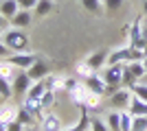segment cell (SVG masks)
I'll return each instance as SVG.
<instances>
[{
    "mask_svg": "<svg viewBox=\"0 0 147 131\" xmlns=\"http://www.w3.org/2000/svg\"><path fill=\"white\" fill-rule=\"evenodd\" d=\"M7 131H26V127L20 122V120H13V122H9L7 125Z\"/></svg>",
    "mask_w": 147,
    "mask_h": 131,
    "instance_id": "cell-38",
    "label": "cell"
},
{
    "mask_svg": "<svg viewBox=\"0 0 147 131\" xmlns=\"http://www.w3.org/2000/svg\"><path fill=\"white\" fill-rule=\"evenodd\" d=\"M75 74H77V79H81V81H86V79H90L92 74H94V70L90 68L86 63V59H81V61L75 63Z\"/></svg>",
    "mask_w": 147,
    "mask_h": 131,
    "instance_id": "cell-19",
    "label": "cell"
},
{
    "mask_svg": "<svg viewBox=\"0 0 147 131\" xmlns=\"http://www.w3.org/2000/svg\"><path fill=\"white\" fill-rule=\"evenodd\" d=\"M24 107L35 116V118L40 116V112L44 109V107H42V98H24Z\"/></svg>",
    "mask_w": 147,
    "mask_h": 131,
    "instance_id": "cell-28",
    "label": "cell"
},
{
    "mask_svg": "<svg viewBox=\"0 0 147 131\" xmlns=\"http://www.w3.org/2000/svg\"><path fill=\"white\" fill-rule=\"evenodd\" d=\"M18 120H20V122H22V125L26 127V129L35 125V116H33V114H31L24 105H20V107H18Z\"/></svg>",
    "mask_w": 147,
    "mask_h": 131,
    "instance_id": "cell-23",
    "label": "cell"
},
{
    "mask_svg": "<svg viewBox=\"0 0 147 131\" xmlns=\"http://www.w3.org/2000/svg\"><path fill=\"white\" fill-rule=\"evenodd\" d=\"M37 59H40V57H37L35 53H29V50H26V53H13V55L9 57V61H11L18 70H29Z\"/></svg>",
    "mask_w": 147,
    "mask_h": 131,
    "instance_id": "cell-5",
    "label": "cell"
},
{
    "mask_svg": "<svg viewBox=\"0 0 147 131\" xmlns=\"http://www.w3.org/2000/svg\"><path fill=\"white\" fill-rule=\"evenodd\" d=\"M53 103H55V92H46L42 96V107L49 109V107H53Z\"/></svg>",
    "mask_w": 147,
    "mask_h": 131,
    "instance_id": "cell-35",
    "label": "cell"
},
{
    "mask_svg": "<svg viewBox=\"0 0 147 131\" xmlns=\"http://www.w3.org/2000/svg\"><path fill=\"white\" fill-rule=\"evenodd\" d=\"M2 105H5V98H2V96H0V107H2Z\"/></svg>",
    "mask_w": 147,
    "mask_h": 131,
    "instance_id": "cell-43",
    "label": "cell"
},
{
    "mask_svg": "<svg viewBox=\"0 0 147 131\" xmlns=\"http://www.w3.org/2000/svg\"><path fill=\"white\" fill-rule=\"evenodd\" d=\"M129 46V50H132V59H147V37H143V39H138V42H134V44H127Z\"/></svg>",
    "mask_w": 147,
    "mask_h": 131,
    "instance_id": "cell-13",
    "label": "cell"
},
{
    "mask_svg": "<svg viewBox=\"0 0 147 131\" xmlns=\"http://www.w3.org/2000/svg\"><path fill=\"white\" fill-rule=\"evenodd\" d=\"M86 94H88V87H86V83H79V85L75 87L73 92H70V98L77 103V105H84V98H86Z\"/></svg>",
    "mask_w": 147,
    "mask_h": 131,
    "instance_id": "cell-27",
    "label": "cell"
},
{
    "mask_svg": "<svg viewBox=\"0 0 147 131\" xmlns=\"http://www.w3.org/2000/svg\"><path fill=\"white\" fill-rule=\"evenodd\" d=\"M127 61H132V50H129V46H119V48H112L110 55H108V66L127 63Z\"/></svg>",
    "mask_w": 147,
    "mask_h": 131,
    "instance_id": "cell-8",
    "label": "cell"
},
{
    "mask_svg": "<svg viewBox=\"0 0 147 131\" xmlns=\"http://www.w3.org/2000/svg\"><path fill=\"white\" fill-rule=\"evenodd\" d=\"M7 24H9V20H7L5 15L0 13V29H7Z\"/></svg>",
    "mask_w": 147,
    "mask_h": 131,
    "instance_id": "cell-40",
    "label": "cell"
},
{
    "mask_svg": "<svg viewBox=\"0 0 147 131\" xmlns=\"http://www.w3.org/2000/svg\"><path fill=\"white\" fill-rule=\"evenodd\" d=\"M101 100H103L101 94L88 90V94H86V98H84V105H81V107H86V109H99V107H101Z\"/></svg>",
    "mask_w": 147,
    "mask_h": 131,
    "instance_id": "cell-21",
    "label": "cell"
},
{
    "mask_svg": "<svg viewBox=\"0 0 147 131\" xmlns=\"http://www.w3.org/2000/svg\"><path fill=\"white\" fill-rule=\"evenodd\" d=\"M2 33H5V29H0V39H2Z\"/></svg>",
    "mask_w": 147,
    "mask_h": 131,
    "instance_id": "cell-44",
    "label": "cell"
},
{
    "mask_svg": "<svg viewBox=\"0 0 147 131\" xmlns=\"http://www.w3.org/2000/svg\"><path fill=\"white\" fill-rule=\"evenodd\" d=\"M26 72H29V76L33 79V81H42L44 76H49V74H51V66L44 61V59H37V61L33 63V66H31Z\"/></svg>",
    "mask_w": 147,
    "mask_h": 131,
    "instance_id": "cell-11",
    "label": "cell"
},
{
    "mask_svg": "<svg viewBox=\"0 0 147 131\" xmlns=\"http://www.w3.org/2000/svg\"><path fill=\"white\" fill-rule=\"evenodd\" d=\"M125 66H127V70L136 76V79H138V81H143V79H145L147 68H145V63H143L141 59H132V61H127Z\"/></svg>",
    "mask_w": 147,
    "mask_h": 131,
    "instance_id": "cell-15",
    "label": "cell"
},
{
    "mask_svg": "<svg viewBox=\"0 0 147 131\" xmlns=\"http://www.w3.org/2000/svg\"><path fill=\"white\" fill-rule=\"evenodd\" d=\"M40 131H64L61 118L53 112H46L44 116H40Z\"/></svg>",
    "mask_w": 147,
    "mask_h": 131,
    "instance_id": "cell-7",
    "label": "cell"
},
{
    "mask_svg": "<svg viewBox=\"0 0 147 131\" xmlns=\"http://www.w3.org/2000/svg\"><path fill=\"white\" fill-rule=\"evenodd\" d=\"M127 112L132 114L134 118H138V116H147V103H145V100H141V98H136V96H132Z\"/></svg>",
    "mask_w": 147,
    "mask_h": 131,
    "instance_id": "cell-14",
    "label": "cell"
},
{
    "mask_svg": "<svg viewBox=\"0 0 147 131\" xmlns=\"http://www.w3.org/2000/svg\"><path fill=\"white\" fill-rule=\"evenodd\" d=\"M31 22H33V11H26V9H20V11L9 20V24H11L13 29H22V31L29 29Z\"/></svg>",
    "mask_w": 147,
    "mask_h": 131,
    "instance_id": "cell-9",
    "label": "cell"
},
{
    "mask_svg": "<svg viewBox=\"0 0 147 131\" xmlns=\"http://www.w3.org/2000/svg\"><path fill=\"white\" fill-rule=\"evenodd\" d=\"M77 85H79V79H75V76H70V79H64V90H66L68 94L73 92Z\"/></svg>",
    "mask_w": 147,
    "mask_h": 131,
    "instance_id": "cell-36",
    "label": "cell"
},
{
    "mask_svg": "<svg viewBox=\"0 0 147 131\" xmlns=\"http://www.w3.org/2000/svg\"><path fill=\"white\" fill-rule=\"evenodd\" d=\"M0 96H2V98H11L13 96V87H11V81H7V79H2V76H0Z\"/></svg>",
    "mask_w": 147,
    "mask_h": 131,
    "instance_id": "cell-31",
    "label": "cell"
},
{
    "mask_svg": "<svg viewBox=\"0 0 147 131\" xmlns=\"http://www.w3.org/2000/svg\"><path fill=\"white\" fill-rule=\"evenodd\" d=\"M132 90L129 87H119L114 92L110 94V107L112 109H117V112H125L129 107V100H132Z\"/></svg>",
    "mask_w": 147,
    "mask_h": 131,
    "instance_id": "cell-3",
    "label": "cell"
},
{
    "mask_svg": "<svg viewBox=\"0 0 147 131\" xmlns=\"http://www.w3.org/2000/svg\"><path fill=\"white\" fill-rule=\"evenodd\" d=\"M18 11H20L18 0H2V2H0V13H2L7 20H11Z\"/></svg>",
    "mask_w": 147,
    "mask_h": 131,
    "instance_id": "cell-17",
    "label": "cell"
},
{
    "mask_svg": "<svg viewBox=\"0 0 147 131\" xmlns=\"http://www.w3.org/2000/svg\"><path fill=\"white\" fill-rule=\"evenodd\" d=\"M33 85V79L29 76L26 70H18L16 79L11 81V87H13V96H26L29 87Z\"/></svg>",
    "mask_w": 147,
    "mask_h": 131,
    "instance_id": "cell-4",
    "label": "cell"
},
{
    "mask_svg": "<svg viewBox=\"0 0 147 131\" xmlns=\"http://www.w3.org/2000/svg\"><path fill=\"white\" fill-rule=\"evenodd\" d=\"M143 20H136L134 24H132V29H129V44H134V42H138V39H143V37H147L145 33H143Z\"/></svg>",
    "mask_w": 147,
    "mask_h": 131,
    "instance_id": "cell-24",
    "label": "cell"
},
{
    "mask_svg": "<svg viewBox=\"0 0 147 131\" xmlns=\"http://www.w3.org/2000/svg\"><path fill=\"white\" fill-rule=\"evenodd\" d=\"M79 5L84 7L88 13L99 15V13H101V9H103V0H79Z\"/></svg>",
    "mask_w": 147,
    "mask_h": 131,
    "instance_id": "cell-25",
    "label": "cell"
},
{
    "mask_svg": "<svg viewBox=\"0 0 147 131\" xmlns=\"http://www.w3.org/2000/svg\"><path fill=\"white\" fill-rule=\"evenodd\" d=\"M86 87L90 90V92H97V94H101V96H105V94H110V87H108V83L103 81V76H99L97 72L90 76V79H86Z\"/></svg>",
    "mask_w": 147,
    "mask_h": 131,
    "instance_id": "cell-10",
    "label": "cell"
},
{
    "mask_svg": "<svg viewBox=\"0 0 147 131\" xmlns=\"http://www.w3.org/2000/svg\"><path fill=\"white\" fill-rule=\"evenodd\" d=\"M90 131H110V129H108V125H105L103 118L92 116V120H90Z\"/></svg>",
    "mask_w": 147,
    "mask_h": 131,
    "instance_id": "cell-32",
    "label": "cell"
},
{
    "mask_svg": "<svg viewBox=\"0 0 147 131\" xmlns=\"http://www.w3.org/2000/svg\"><path fill=\"white\" fill-rule=\"evenodd\" d=\"M101 76H103V81L108 83L110 94H112L114 90H119L121 83H123V63H117V66H105Z\"/></svg>",
    "mask_w": 147,
    "mask_h": 131,
    "instance_id": "cell-2",
    "label": "cell"
},
{
    "mask_svg": "<svg viewBox=\"0 0 147 131\" xmlns=\"http://www.w3.org/2000/svg\"><path fill=\"white\" fill-rule=\"evenodd\" d=\"M132 131H147V116H138V118H134Z\"/></svg>",
    "mask_w": 147,
    "mask_h": 131,
    "instance_id": "cell-34",
    "label": "cell"
},
{
    "mask_svg": "<svg viewBox=\"0 0 147 131\" xmlns=\"http://www.w3.org/2000/svg\"><path fill=\"white\" fill-rule=\"evenodd\" d=\"M0 2H2V0H0Z\"/></svg>",
    "mask_w": 147,
    "mask_h": 131,
    "instance_id": "cell-46",
    "label": "cell"
},
{
    "mask_svg": "<svg viewBox=\"0 0 147 131\" xmlns=\"http://www.w3.org/2000/svg\"><path fill=\"white\" fill-rule=\"evenodd\" d=\"M143 13H145V15H147V0H145V2H143Z\"/></svg>",
    "mask_w": 147,
    "mask_h": 131,
    "instance_id": "cell-41",
    "label": "cell"
},
{
    "mask_svg": "<svg viewBox=\"0 0 147 131\" xmlns=\"http://www.w3.org/2000/svg\"><path fill=\"white\" fill-rule=\"evenodd\" d=\"M42 83H44V87H46V92H57L59 87H64V79H59V76L53 74V72H51L49 76H44Z\"/></svg>",
    "mask_w": 147,
    "mask_h": 131,
    "instance_id": "cell-18",
    "label": "cell"
},
{
    "mask_svg": "<svg viewBox=\"0 0 147 131\" xmlns=\"http://www.w3.org/2000/svg\"><path fill=\"white\" fill-rule=\"evenodd\" d=\"M13 120H18V107L11 105V103H5L0 107V122L2 125H9Z\"/></svg>",
    "mask_w": 147,
    "mask_h": 131,
    "instance_id": "cell-12",
    "label": "cell"
},
{
    "mask_svg": "<svg viewBox=\"0 0 147 131\" xmlns=\"http://www.w3.org/2000/svg\"><path fill=\"white\" fill-rule=\"evenodd\" d=\"M0 131H7V125H2V122H0Z\"/></svg>",
    "mask_w": 147,
    "mask_h": 131,
    "instance_id": "cell-42",
    "label": "cell"
},
{
    "mask_svg": "<svg viewBox=\"0 0 147 131\" xmlns=\"http://www.w3.org/2000/svg\"><path fill=\"white\" fill-rule=\"evenodd\" d=\"M53 9H55V2H53V0H40L37 7L33 9V15H37V18H46Z\"/></svg>",
    "mask_w": 147,
    "mask_h": 131,
    "instance_id": "cell-20",
    "label": "cell"
},
{
    "mask_svg": "<svg viewBox=\"0 0 147 131\" xmlns=\"http://www.w3.org/2000/svg\"><path fill=\"white\" fill-rule=\"evenodd\" d=\"M16 74H18V68H16L9 59H0V76L7 79V81H13Z\"/></svg>",
    "mask_w": 147,
    "mask_h": 131,
    "instance_id": "cell-16",
    "label": "cell"
},
{
    "mask_svg": "<svg viewBox=\"0 0 147 131\" xmlns=\"http://www.w3.org/2000/svg\"><path fill=\"white\" fill-rule=\"evenodd\" d=\"M123 2H125V0H103V7H105L108 13H114L123 7Z\"/></svg>",
    "mask_w": 147,
    "mask_h": 131,
    "instance_id": "cell-33",
    "label": "cell"
},
{
    "mask_svg": "<svg viewBox=\"0 0 147 131\" xmlns=\"http://www.w3.org/2000/svg\"><path fill=\"white\" fill-rule=\"evenodd\" d=\"M132 125H134V116L127 109L121 112V131H132Z\"/></svg>",
    "mask_w": 147,
    "mask_h": 131,
    "instance_id": "cell-30",
    "label": "cell"
},
{
    "mask_svg": "<svg viewBox=\"0 0 147 131\" xmlns=\"http://www.w3.org/2000/svg\"><path fill=\"white\" fill-rule=\"evenodd\" d=\"M9 57H11V50L7 48V44L0 39V59H9Z\"/></svg>",
    "mask_w": 147,
    "mask_h": 131,
    "instance_id": "cell-39",
    "label": "cell"
},
{
    "mask_svg": "<svg viewBox=\"0 0 147 131\" xmlns=\"http://www.w3.org/2000/svg\"><path fill=\"white\" fill-rule=\"evenodd\" d=\"M44 94H46V87H44L42 81H33V85L29 87V92H26L24 98H42Z\"/></svg>",
    "mask_w": 147,
    "mask_h": 131,
    "instance_id": "cell-26",
    "label": "cell"
},
{
    "mask_svg": "<svg viewBox=\"0 0 147 131\" xmlns=\"http://www.w3.org/2000/svg\"><path fill=\"white\" fill-rule=\"evenodd\" d=\"M26 131H35V129H33V127H29V129H26Z\"/></svg>",
    "mask_w": 147,
    "mask_h": 131,
    "instance_id": "cell-45",
    "label": "cell"
},
{
    "mask_svg": "<svg viewBox=\"0 0 147 131\" xmlns=\"http://www.w3.org/2000/svg\"><path fill=\"white\" fill-rule=\"evenodd\" d=\"M132 94H134L136 98H141V100H145V103H147V83L145 81H138L134 87H132Z\"/></svg>",
    "mask_w": 147,
    "mask_h": 131,
    "instance_id": "cell-29",
    "label": "cell"
},
{
    "mask_svg": "<svg viewBox=\"0 0 147 131\" xmlns=\"http://www.w3.org/2000/svg\"><path fill=\"white\" fill-rule=\"evenodd\" d=\"M2 42L7 44V48L13 53H26L29 50V35H26L22 29H13V26H7L5 33H2Z\"/></svg>",
    "mask_w": 147,
    "mask_h": 131,
    "instance_id": "cell-1",
    "label": "cell"
},
{
    "mask_svg": "<svg viewBox=\"0 0 147 131\" xmlns=\"http://www.w3.org/2000/svg\"><path fill=\"white\" fill-rule=\"evenodd\" d=\"M105 125H108L110 131H121V112L112 109V112L105 116Z\"/></svg>",
    "mask_w": 147,
    "mask_h": 131,
    "instance_id": "cell-22",
    "label": "cell"
},
{
    "mask_svg": "<svg viewBox=\"0 0 147 131\" xmlns=\"http://www.w3.org/2000/svg\"><path fill=\"white\" fill-rule=\"evenodd\" d=\"M108 55H110V50H108V48L94 50V53H90V55L86 57V63L94 70V72H99V70H103L105 66H108Z\"/></svg>",
    "mask_w": 147,
    "mask_h": 131,
    "instance_id": "cell-6",
    "label": "cell"
},
{
    "mask_svg": "<svg viewBox=\"0 0 147 131\" xmlns=\"http://www.w3.org/2000/svg\"><path fill=\"white\" fill-rule=\"evenodd\" d=\"M37 2H40V0H18L20 9H26V11H33L37 7Z\"/></svg>",
    "mask_w": 147,
    "mask_h": 131,
    "instance_id": "cell-37",
    "label": "cell"
}]
</instances>
